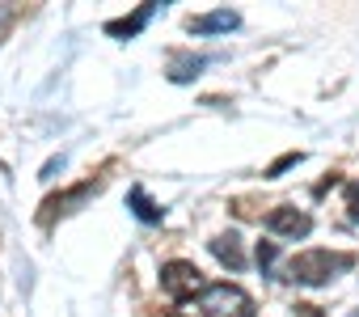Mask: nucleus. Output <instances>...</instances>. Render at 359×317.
Listing matches in <instances>:
<instances>
[{"label": "nucleus", "instance_id": "nucleus-8", "mask_svg": "<svg viewBox=\"0 0 359 317\" xmlns=\"http://www.w3.org/2000/svg\"><path fill=\"white\" fill-rule=\"evenodd\" d=\"M208 245H212V254H216L220 267H229V271H245V250H241V237H237V233H220V237H212Z\"/></svg>", "mask_w": 359, "mask_h": 317}, {"label": "nucleus", "instance_id": "nucleus-5", "mask_svg": "<svg viewBox=\"0 0 359 317\" xmlns=\"http://www.w3.org/2000/svg\"><path fill=\"white\" fill-rule=\"evenodd\" d=\"M89 195H97V187H93V182H85V187H76V191H64V195H51V199L43 203L39 220H43V224H51L55 216H64V212H72L76 203H85Z\"/></svg>", "mask_w": 359, "mask_h": 317}, {"label": "nucleus", "instance_id": "nucleus-13", "mask_svg": "<svg viewBox=\"0 0 359 317\" xmlns=\"http://www.w3.org/2000/svg\"><path fill=\"white\" fill-rule=\"evenodd\" d=\"M346 216L359 224V182H351V187H346Z\"/></svg>", "mask_w": 359, "mask_h": 317}, {"label": "nucleus", "instance_id": "nucleus-3", "mask_svg": "<svg viewBox=\"0 0 359 317\" xmlns=\"http://www.w3.org/2000/svg\"><path fill=\"white\" fill-rule=\"evenodd\" d=\"M161 288H165L169 300H195V296L208 292L203 271H199L195 262H187V258H173V262L161 267Z\"/></svg>", "mask_w": 359, "mask_h": 317}, {"label": "nucleus", "instance_id": "nucleus-15", "mask_svg": "<svg viewBox=\"0 0 359 317\" xmlns=\"http://www.w3.org/2000/svg\"><path fill=\"white\" fill-rule=\"evenodd\" d=\"M64 170V156H60V161H47V170H43V178H55Z\"/></svg>", "mask_w": 359, "mask_h": 317}, {"label": "nucleus", "instance_id": "nucleus-4", "mask_svg": "<svg viewBox=\"0 0 359 317\" xmlns=\"http://www.w3.org/2000/svg\"><path fill=\"white\" fill-rule=\"evenodd\" d=\"M266 229L275 233V237H309L313 233V216L309 212H300V208H275L271 216H266Z\"/></svg>", "mask_w": 359, "mask_h": 317}, {"label": "nucleus", "instance_id": "nucleus-9", "mask_svg": "<svg viewBox=\"0 0 359 317\" xmlns=\"http://www.w3.org/2000/svg\"><path fill=\"white\" fill-rule=\"evenodd\" d=\"M203 68H208L203 55H173V60H169V81H173V85H187V81H195Z\"/></svg>", "mask_w": 359, "mask_h": 317}, {"label": "nucleus", "instance_id": "nucleus-1", "mask_svg": "<svg viewBox=\"0 0 359 317\" xmlns=\"http://www.w3.org/2000/svg\"><path fill=\"white\" fill-rule=\"evenodd\" d=\"M351 267H355L351 254L304 250V254H296V258L287 262V279H296V283H304V288H321V283H330L334 275H342V271H351Z\"/></svg>", "mask_w": 359, "mask_h": 317}, {"label": "nucleus", "instance_id": "nucleus-10", "mask_svg": "<svg viewBox=\"0 0 359 317\" xmlns=\"http://www.w3.org/2000/svg\"><path fill=\"white\" fill-rule=\"evenodd\" d=\"M127 203H131V216H135V220H144V224H156V220L165 216V208H156V203L148 199V191H144V187H131V191H127Z\"/></svg>", "mask_w": 359, "mask_h": 317}, {"label": "nucleus", "instance_id": "nucleus-16", "mask_svg": "<svg viewBox=\"0 0 359 317\" xmlns=\"http://www.w3.org/2000/svg\"><path fill=\"white\" fill-rule=\"evenodd\" d=\"M161 317H182V313H161Z\"/></svg>", "mask_w": 359, "mask_h": 317}, {"label": "nucleus", "instance_id": "nucleus-14", "mask_svg": "<svg viewBox=\"0 0 359 317\" xmlns=\"http://www.w3.org/2000/svg\"><path fill=\"white\" fill-rule=\"evenodd\" d=\"M296 317H325L317 304H296Z\"/></svg>", "mask_w": 359, "mask_h": 317}, {"label": "nucleus", "instance_id": "nucleus-11", "mask_svg": "<svg viewBox=\"0 0 359 317\" xmlns=\"http://www.w3.org/2000/svg\"><path fill=\"white\" fill-rule=\"evenodd\" d=\"M275 258H279V245H275V241H258V250H254V262H258V271H262V275L275 267Z\"/></svg>", "mask_w": 359, "mask_h": 317}, {"label": "nucleus", "instance_id": "nucleus-6", "mask_svg": "<svg viewBox=\"0 0 359 317\" xmlns=\"http://www.w3.org/2000/svg\"><path fill=\"white\" fill-rule=\"evenodd\" d=\"M156 9H161V5H140L135 13H127V18H118V22H106V34H110V39H135V34L156 18Z\"/></svg>", "mask_w": 359, "mask_h": 317}, {"label": "nucleus", "instance_id": "nucleus-7", "mask_svg": "<svg viewBox=\"0 0 359 317\" xmlns=\"http://www.w3.org/2000/svg\"><path fill=\"white\" fill-rule=\"evenodd\" d=\"M241 26V18L233 13V9H216V13H199V18H191V34H229V30H237Z\"/></svg>", "mask_w": 359, "mask_h": 317}, {"label": "nucleus", "instance_id": "nucleus-12", "mask_svg": "<svg viewBox=\"0 0 359 317\" xmlns=\"http://www.w3.org/2000/svg\"><path fill=\"white\" fill-rule=\"evenodd\" d=\"M300 161H304V156H300V152H283V156H279V161H275V166L266 170V178H279L283 170H292V166H300Z\"/></svg>", "mask_w": 359, "mask_h": 317}, {"label": "nucleus", "instance_id": "nucleus-2", "mask_svg": "<svg viewBox=\"0 0 359 317\" xmlns=\"http://www.w3.org/2000/svg\"><path fill=\"white\" fill-rule=\"evenodd\" d=\"M199 309H203V317H254L258 309H254V296L245 292V288H237V283H208V292L199 296Z\"/></svg>", "mask_w": 359, "mask_h": 317}]
</instances>
